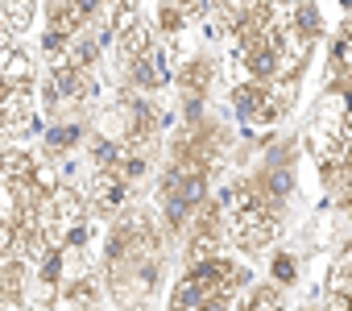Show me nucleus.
I'll return each instance as SVG.
<instances>
[{"label":"nucleus","instance_id":"nucleus-1","mask_svg":"<svg viewBox=\"0 0 352 311\" xmlns=\"http://www.w3.org/2000/svg\"><path fill=\"white\" fill-rule=\"evenodd\" d=\"M129 191H133V183L124 175V158L120 162H108V167H96V175H91V212L96 216L120 212L124 200H129Z\"/></svg>","mask_w":352,"mask_h":311},{"label":"nucleus","instance_id":"nucleus-6","mask_svg":"<svg viewBox=\"0 0 352 311\" xmlns=\"http://www.w3.org/2000/svg\"><path fill=\"white\" fill-rule=\"evenodd\" d=\"M108 5H112L116 13H133V9H137V0H108Z\"/></svg>","mask_w":352,"mask_h":311},{"label":"nucleus","instance_id":"nucleus-3","mask_svg":"<svg viewBox=\"0 0 352 311\" xmlns=\"http://www.w3.org/2000/svg\"><path fill=\"white\" fill-rule=\"evenodd\" d=\"M79 133H83L79 125H63V129H50V145H46V149H50V153H67V149L79 141Z\"/></svg>","mask_w":352,"mask_h":311},{"label":"nucleus","instance_id":"nucleus-5","mask_svg":"<svg viewBox=\"0 0 352 311\" xmlns=\"http://www.w3.org/2000/svg\"><path fill=\"white\" fill-rule=\"evenodd\" d=\"M278 303H282L278 286H253L249 290V307H278Z\"/></svg>","mask_w":352,"mask_h":311},{"label":"nucleus","instance_id":"nucleus-7","mask_svg":"<svg viewBox=\"0 0 352 311\" xmlns=\"http://www.w3.org/2000/svg\"><path fill=\"white\" fill-rule=\"evenodd\" d=\"M0 294H5V270H0Z\"/></svg>","mask_w":352,"mask_h":311},{"label":"nucleus","instance_id":"nucleus-4","mask_svg":"<svg viewBox=\"0 0 352 311\" xmlns=\"http://www.w3.org/2000/svg\"><path fill=\"white\" fill-rule=\"evenodd\" d=\"M294 270H298V261H294L290 253H278V257H274V282H278V286L294 282Z\"/></svg>","mask_w":352,"mask_h":311},{"label":"nucleus","instance_id":"nucleus-2","mask_svg":"<svg viewBox=\"0 0 352 311\" xmlns=\"http://www.w3.org/2000/svg\"><path fill=\"white\" fill-rule=\"evenodd\" d=\"M212 58H191V63H183V71H179V92H183V112H187V120H199L204 116V96H208V87H212Z\"/></svg>","mask_w":352,"mask_h":311}]
</instances>
